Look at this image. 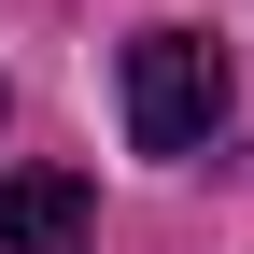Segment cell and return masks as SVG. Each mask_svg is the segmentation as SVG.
<instances>
[{"label":"cell","instance_id":"7a4b0ae2","mask_svg":"<svg viewBox=\"0 0 254 254\" xmlns=\"http://www.w3.org/2000/svg\"><path fill=\"white\" fill-rule=\"evenodd\" d=\"M0 254H85V184H71V170L0 184Z\"/></svg>","mask_w":254,"mask_h":254},{"label":"cell","instance_id":"6da1fadb","mask_svg":"<svg viewBox=\"0 0 254 254\" xmlns=\"http://www.w3.org/2000/svg\"><path fill=\"white\" fill-rule=\"evenodd\" d=\"M212 127H226V57L198 28H141L127 43V141L141 155H198Z\"/></svg>","mask_w":254,"mask_h":254}]
</instances>
